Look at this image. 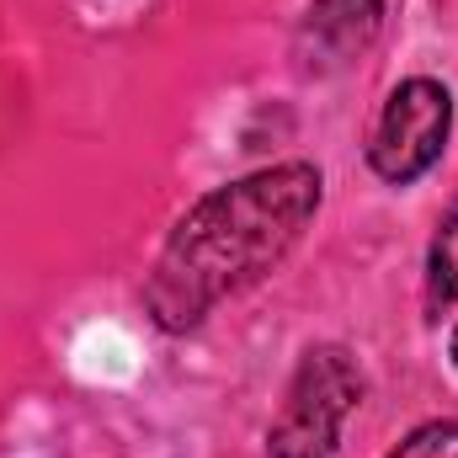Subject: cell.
<instances>
[{"label":"cell","instance_id":"cell-6","mask_svg":"<svg viewBox=\"0 0 458 458\" xmlns=\"http://www.w3.org/2000/svg\"><path fill=\"white\" fill-rule=\"evenodd\" d=\"M389 458H458V421H432L416 427Z\"/></svg>","mask_w":458,"mask_h":458},{"label":"cell","instance_id":"cell-4","mask_svg":"<svg viewBox=\"0 0 458 458\" xmlns=\"http://www.w3.org/2000/svg\"><path fill=\"white\" fill-rule=\"evenodd\" d=\"M384 32V0H310L293 27L299 75H336Z\"/></svg>","mask_w":458,"mask_h":458},{"label":"cell","instance_id":"cell-1","mask_svg":"<svg viewBox=\"0 0 458 458\" xmlns=\"http://www.w3.org/2000/svg\"><path fill=\"white\" fill-rule=\"evenodd\" d=\"M326 203V176L310 160H277L250 176L203 192L165 234L149 283L144 315L165 336L198 331L225 299L267 283Z\"/></svg>","mask_w":458,"mask_h":458},{"label":"cell","instance_id":"cell-2","mask_svg":"<svg viewBox=\"0 0 458 458\" xmlns=\"http://www.w3.org/2000/svg\"><path fill=\"white\" fill-rule=\"evenodd\" d=\"M362 394H368V378L346 346H310L283 389L277 416L267 421V458H336L342 427L362 405Z\"/></svg>","mask_w":458,"mask_h":458},{"label":"cell","instance_id":"cell-5","mask_svg":"<svg viewBox=\"0 0 458 458\" xmlns=\"http://www.w3.org/2000/svg\"><path fill=\"white\" fill-rule=\"evenodd\" d=\"M458 304V198L437 219V234L427 245V310L443 315Z\"/></svg>","mask_w":458,"mask_h":458},{"label":"cell","instance_id":"cell-7","mask_svg":"<svg viewBox=\"0 0 458 458\" xmlns=\"http://www.w3.org/2000/svg\"><path fill=\"white\" fill-rule=\"evenodd\" d=\"M448 357H454V368H458V326H454V342H448Z\"/></svg>","mask_w":458,"mask_h":458},{"label":"cell","instance_id":"cell-3","mask_svg":"<svg viewBox=\"0 0 458 458\" xmlns=\"http://www.w3.org/2000/svg\"><path fill=\"white\" fill-rule=\"evenodd\" d=\"M448 133H454V91L432 75H411L384 97L368 128V165L378 182L411 187L443 160Z\"/></svg>","mask_w":458,"mask_h":458}]
</instances>
